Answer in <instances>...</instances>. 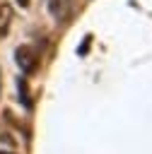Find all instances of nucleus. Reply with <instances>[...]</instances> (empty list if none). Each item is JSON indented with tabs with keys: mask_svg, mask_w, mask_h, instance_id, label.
Masks as SVG:
<instances>
[{
	"mask_svg": "<svg viewBox=\"0 0 152 154\" xmlns=\"http://www.w3.org/2000/svg\"><path fill=\"white\" fill-rule=\"evenodd\" d=\"M14 58H17V65L24 70V72H36L39 70V63H41V58H39V51L34 48V46H19L17 51H14Z\"/></svg>",
	"mask_w": 152,
	"mask_h": 154,
	"instance_id": "nucleus-1",
	"label": "nucleus"
},
{
	"mask_svg": "<svg viewBox=\"0 0 152 154\" xmlns=\"http://www.w3.org/2000/svg\"><path fill=\"white\" fill-rule=\"evenodd\" d=\"M10 14H12V10L7 7V5H2V10H0V34H5L7 31V26H10Z\"/></svg>",
	"mask_w": 152,
	"mask_h": 154,
	"instance_id": "nucleus-2",
	"label": "nucleus"
},
{
	"mask_svg": "<svg viewBox=\"0 0 152 154\" xmlns=\"http://www.w3.org/2000/svg\"><path fill=\"white\" fill-rule=\"evenodd\" d=\"M19 94H22L24 103H27V106H31V101H29V89H27V82H24V79H19Z\"/></svg>",
	"mask_w": 152,
	"mask_h": 154,
	"instance_id": "nucleus-3",
	"label": "nucleus"
},
{
	"mask_svg": "<svg viewBox=\"0 0 152 154\" xmlns=\"http://www.w3.org/2000/svg\"><path fill=\"white\" fill-rule=\"evenodd\" d=\"M17 2H19V5H22V7H27V5H29V2H31V0H17Z\"/></svg>",
	"mask_w": 152,
	"mask_h": 154,
	"instance_id": "nucleus-4",
	"label": "nucleus"
},
{
	"mask_svg": "<svg viewBox=\"0 0 152 154\" xmlns=\"http://www.w3.org/2000/svg\"><path fill=\"white\" fill-rule=\"evenodd\" d=\"M0 91H2V89H0Z\"/></svg>",
	"mask_w": 152,
	"mask_h": 154,
	"instance_id": "nucleus-5",
	"label": "nucleus"
}]
</instances>
